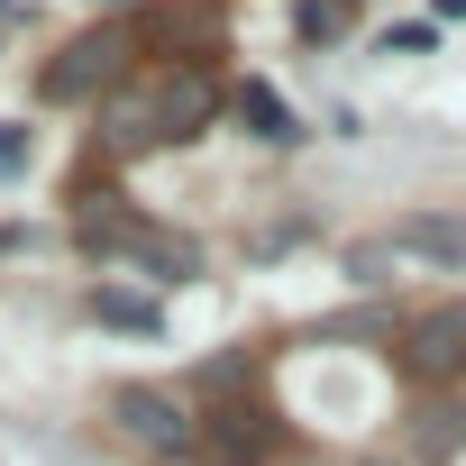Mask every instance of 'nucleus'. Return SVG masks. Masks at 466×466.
<instances>
[{
  "label": "nucleus",
  "mask_w": 466,
  "mask_h": 466,
  "mask_svg": "<svg viewBox=\"0 0 466 466\" xmlns=\"http://www.w3.org/2000/svg\"><path fill=\"white\" fill-rule=\"evenodd\" d=\"M128 74V28H83L56 65H46V101H83V92H101V83H119Z\"/></svg>",
  "instance_id": "nucleus-1"
},
{
  "label": "nucleus",
  "mask_w": 466,
  "mask_h": 466,
  "mask_svg": "<svg viewBox=\"0 0 466 466\" xmlns=\"http://www.w3.org/2000/svg\"><path fill=\"white\" fill-rule=\"evenodd\" d=\"M110 420L137 439V448H192V411H183V393H165V384H110Z\"/></svg>",
  "instance_id": "nucleus-2"
},
{
  "label": "nucleus",
  "mask_w": 466,
  "mask_h": 466,
  "mask_svg": "<svg viewBox=\"0 0 466 466\" xmlns=\"http://www.w3.org/2000/svg\"><path fill=\"white\" fill-rule=\"evenodd\" d=\"M402 366H411L420 384H448V375H466V302H439V311H420V320L402 329Z\"/></svg>",
  "instance_id": "nucleus-3"
},
{
  "label": "nucleus",
  "mask_w": 466,
  "mask_h": 466,
  "mask_svg": "<svg viewBox=\"0 0 466 466\" xmlns=\"http://www.w3.org/2000/svg\"><path fill=\"white\" fill-rule=\"evenodd\" d=\"M210 119H219V83H210L201 65H183V74L156 92V137H174V147H183V137H201Z\"/></svg>",
  "instance_id": "nucleus-4"
},
{
  "label": "nucleus",
  "mask_w": 466,
  "mask_h": 466,
  "mask_svg": "<svg viewBox=\"0 0 466 466\" xmlns=\"http://www.w3.org/2000/svg\"><path fill=\"white\" fill-rule=\"evenodd\" d=\"M393 257H420V266L466 275V219H448V210H411V219H393Z\"/></svg>",
  "instance_id": "nucleus-5"
},
{
  "label": "nucleus",
  "mask_w": 466,
  "mask_h": 466,
  "mask_svg": "<svg viewBox=\"0 0 466 466\" xmlns=\"http://www.w3.org/2000/svg\"><path fill=\"white\" fill-rule=\"evenodd\" d=\"M228 110H238V128H248V137H266V147H293V137H302V119L284 110V92H275V83H238V92H228Z\"/></svg>",
  "instance_id": "nucleus-6"
},
{
  "label": "nucleus",
  "mask_w": 466,
  "mask_h": 466,
  "mask_svg": "<svg viewBox=\"0 0 466 466\" xmlns=\"http://www.w3.org/2000/svg\"><path fill=\"white\" fill-rule=\"evenodd\" d=\"M74 238H83V257H137V238H147V228H137L128 210H83V228H74Z\"/></svg>",
  "instance_id": "nucleus-7"
},
{
  "label": "nucleus",
  "mask_w": 466,
  "mask_h": 466,
  "mask_svg": "<svg viewBox=\"0 0 466 466\" xmlns=\"http://www.w3.org/2000/svg\"><path fill=\"white\" fill-rule=\"evenodd\" d=\"M92 320H101V329H137V339H156V302L128 293V284H101V293H92Z\"/></svg>",
  "instance_id": "nucleus-8"
},
{
  "label": "nucleus",
  "mask_w": 466,
  "mask_h": 466,
  "mask_svg": "<svg viewBox=\"0 0 466 466\" xmlns=\"http://www.w3.org/2000/svg\"><path fill=\"white\" fill-rule=\"evenodd\" d=\"M128 266H137L147 284H183V275H192V248H183V238H174V248H165V238H137Z\"/></svg>",
  "instance_id": "nucleus-9"
},
{
  "label": "nucleus",
  "mask_w": 466,
  "mask_h": 466,
  "mask_svg": "<svg viewBox=\"0 0 466 466\" xmlns=\"http://www.w3.org/2000/svg\"><path fill=\"white\" fill-rule=\"evenodd\" d=\"M293 28H302L311 46H320V37H339V28H348V0H302V10H293Z\"/></svg>",
  "instance_id": "nucleus-10"
},
{
  "label": "nucleus",
  "mask_w": 466,
  "mask_h": 466,
  "mask_svg": "<svg viewBox=\"0 0 466 466\" xmlns=\"http://www.w3.org/2000/svg\"><path fill=\"white\" fill-rule=\"evenodd\" d=\"M19 165H28V128H19V119H0V183H10Z\"/></svg>",
  "instance_id": "nucleus-11"
},
{
  "label": "nucleus",
  "mask_w": 466,
  "mask_h": 466,
  "mask_svg": "<svg viewBox=\"0 0 466 466\" xmlns=\"http://www.w3.org/2000/svg\"><path fill=\"white\" fill-rule=\"evenodd\" d=\"M411 439H420V457H439L457 430H448V411H420V430H411Z\"/></svg>",
  "instance_id": "nucleus-12"
}]
</instances>
